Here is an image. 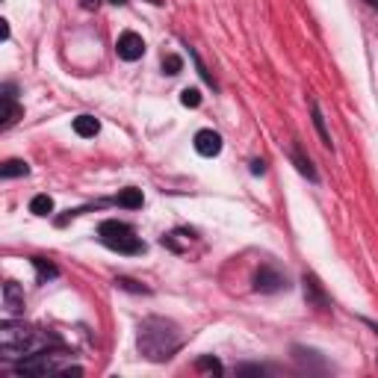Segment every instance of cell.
<instances>
[{
  "label": "cell",
  "mask_w": 378,
  "mask_h": 378,
  "mask_svg": "<svg viewBox=\"0 0 378 378\" xmlns=\"http://www.w3.org/2000/svg\"><path fill=\"white\" fill-rule=\"evenodd\" d=\"M136 346H139V355L154 360V363H163L175 358V352L184 346V337L175 322L169 319H160V316H151L139 325V337H136Z\"/></svg>",
  "instance_id": "6da1fadb"
},
{
  "label": "cell",
  "mask_w": 378,
  "mask_h": 378,
  "mask_svg": "<svg viewBox=\"0 0 378 378\" xmlns=\"http://www.w3.org/2000/svg\"><path fill=\"white\" fill-rule=\"evenodd\" d=\"M45 343H60L53 334H41L36 328H27L21 322L6 319L0 325V352L4 358H24V355H36L41 352Z\"/></svg>",
  "instance_id": "7a4b0ae2"
},
{
  "label": "cell",
  "mask_w": 378,
  "mask_h": 378,
  "mask_svg": "<svg viewBox=\"0 0 378 378\" xmlns=\"http://www.w3.org/2000/svg\"><path fill=\"white\" fill-rule=\"evenodd\" d=\"M97 236H101V243L107 248L119 251V255H139V251H145L142 240L133 234L130 225H124L119 219H107L101 222V228H97Z\"/></svg>",
  "instance_id": "3957f363"
},
{
  "label": "cell",
  "mask_w": 378,
  "mask_h": 378,
  "mask_svg": "<svg viewBox=\"0 0 378 378\" xmlns=\"http://www.w3.org/2000/svg\"><path fill=\"white\" fill-rule=\"evenodd\" d=\"M60 355L48 352V349H41L36 355H27L15 363V375H50V372H65V367L57 360Z\"/></svg>",
  "instance_id": "277c9868"
},
{
  "label": "cell",
  "mask_w": 378,
  "mask_h": 378,
  "mask_svg": "<svg viewBox=\"0 0 378 378\" xmlns=\"http://www.w3.org/2000/svg\"><path fill=\"white\" fill-rule=\"evenodd\" d=\"M116 53L124 60V62H136V60H142V53H145V41L139 33L128 30V33H121L119 41H116Z\"/></svg>",
  "instance_id": "5b68a950"
},
{
  "label": "cell",
  "mask_w": 378,
  "mask_h": 378,
  "mask_svg": "<svg viewBox=\"0 0 378 378\" xmlns=\"http://www.w3.org/2000/svg\"><path fill=\"white\" fill-rule=\"evenodd\" d=\"M284 287H287V278L281 272L269 269V266H263V269L255 275V290H260V292H278Z\"/></svg>",
  "instance_id": "8992f818"
},
{
  "label": "cell",
  "mask_w": 378,
  "mask_h": 378,
  "mask_svg": "<svg viewBox=\"0 0 378 378\" xmlns=\"http://www.w3.org/2000/svg\"><path fill=\"white\" fill-rule=\"evenodd\" d=\"M195 151H198L201 157H216L222 151V136L216 130H198L195 133Z\"/></svg>",
  "instance_id": "52a82bcc"
},
{
  "label": "cell",
  "mask_w": 378,
  "mask_h": 378,
  "mask_svg": "<svg viewBox=\"0 0 378 378\" xmlns=\"http://www.w3.org/2000/svg\"><path fill=\"white\" fill-rule=\"evenodd\" d=\"M4 307H6L9 316L24 313V290L15 281H6L4 284Z\"/></svg>",
  "instance_id": "ba28073f"
},
{
  "label": "cell",
  "mask_w": 378,
  "mask_h": 378,
  "mask_svg": "<svg viewBox=\"0 0 378 378\" xmlns=\"http://www.w3.org/2000/svg\"><path fill=\"white\" fill-rule=\"evenodd\" d=\"M304 299H307V304L319 307V311L328 307V299H325V292H322V284L316 281V275H304Z\"/></svg>",
  "instance_id": "9c48e42d"
},
{
  "label": "cell",
  "mask_w": 378,
  "mask_h": 378,
  "mask_svg": "<svg viewBox=\"0 0 378 378\" xmlns=\"http://www.w3.org/2000/svg\"><path fill=\"white\" fill-rule=\"evenodd\" d=\"M97 130H101L97 119H92V116H77V119H74V133H77V136L92 139V136H97Z\"/></svg>",
  "instance_id": "30bf717a"
},
{
  "label": "cell",
  "mask_w": 378,
  "mask_h": 378,
  "mask_svg": "<svg viewBox=\"0 0 378 378\" xmlns=\"http://www.w3.org/2000/svg\"><path fill=\"white\" fill-rule=\"evenodd\" d=\"M142 189H133V187H128V189H121L119 192V198H116V204L119 207H128V210H139L142 207Z\"/></svg>",
  "instance_id": "8fae6325"
},
{
  "label": "cell",
  "mask_w": 378,
  "mask_h": 378,
  "mask_svg": "<svg viewBox=\"0 0 378 378\" xmlns=\"http://www.w3.org/2000/svg\"><path fill=\"white\" fill-rule=\"evenodd\" d=\"M311 113H313V128H316V133H319V139H322V145L331 148V136H328V130H325V119H322V109H319L316 101H311Z\"/></svg>",
  "instance_id": "7c38bea8"
},
{
  "label": "cell",
  "mask_w": 378,
  "mask_h": 378,
  "mask_svg": "<svg viewBox=\"0 0 378 378\" xmlns=\"http://www.w3.org/2000/svg\"><path fill=\"white\" fill-rule=\"evenodd\" d=\"M27 172H30V166H27L24 160H6L4 166H0V175L4 177H21Z\"/></svg>",
  "instance_id": "4fadbf2b"
},
{
  "label": "cell",
  "mask_w": 378,
  "mask_h": 378,
  "mask_svg": "<svg viewBox=\"0 0 378 378\" xmlns=\"http://www.w3.org/2000/svg\"><path fill=\"white\" fill-rule=\"evenodd\" d=\"M30 213H36V216H50V213H53V198H50V195H36V198L30 201Z\"/></svg>",
  "instance_id": "5bb4252c"
},
{
  "label": "cell",
  "mask_w": 378,
  "mask_h": 378,
  "mask_svg": "<svg viewBox=\"0 0 378 378\" xmlns=\"http://www.w3.org/2000/svg\"><path fill=\"white\" fill-rule=\"evenodd\" d=\"M33 266H36V272H39V281H41V284H45L48 278H57V275H60L57 266L48 263L45 257H33Z\"/></svg>",
  "instance_id": "9a60e30c"
},
{
  "label": "cell",
  "mask_w": 378,
  "mask_h": 378,
  "mask_svg": "<svg viewBox=\"0 0 378 378\" xmlns=\"http://www.w3.org/2000/svg\"><path fill=\"white\" fill-rule=\"evenodd\" d=\"M292 160H296V169H299L304 177L316 180V172H313V166H311V160H307L304 154H302V148H296V151H292Z\"/></svg>",
  "instance_id": "2e32d148"
},
{
  "label": "cell",
  "mask_w": 378,
  "mask_h": 378,
  "mask_svg": "<svg viewBox=\"0 0 378 378\" xmlns=\"http://www.w3.org/2000/svg\"><path fill=\"white\" fill-rule=\"evenodd\" d=\"M4 104H6V113H4V128H12V124L18 121V116H21V107L15 104V97H4Z\"/></svg>",
  "instance_id": "e0dca14e"
},
{
  "label": "cell",
  "mask_w": 378,
  "mask_h": 378,
  "mask_svg": "<svg viewBox=\"0 0 378 378\" xmlns=\"http://www.w3.org/2000/svg\"><path fill=\"white\" fill-rule=\"evenodd\" d=\"M180 68H184V60L180 57H175V53H169V57H163V72L166 74H180Z\"/></svg>",
  "instance_id": "ac0fdd59"
},
{
  "label": "cell",
  "mask_w": 378,
  "mask_h": 378,
  "mask_svg": "<svg viewBox=\"0 0 378 378\" xmlns=\"http://www.w3.org/2000/svg\"><path fill=\"white\" fill-rule=\"evenodd\" d=\"M180 104L195 109V107L201 104V92H198V89H184V92H180Z\"/></svg>",
  "instance_id": "d6986e66"
},
{
  "label": "cell",
  "mask_w": 378,
  "mask_h": 378,
  "mask_svg": "<svg viewBox=\"0 0 378 378\" xmlns=\"http://www.w3.org/2000/svg\"><path fill=\"white\" fill-rule=\"evenodd\" d=\"M195 367H198L201 372H222V363L216 360V358H198V363H195Z\"/></svg>",
  "instance_id": "ffe728a7"
},
{
  "label": "cell",
  "mask_w": 378,
  "mask_h": 378,
  "mask_svg": "<svg viewBox=\"0 0 378 378\" xmlns=\"http://www.w3.org/2000/svg\"><path fill=\"white\" fill-rule=\"evenodd\" d=\"M116 287H121V290H130V292H148L145 287H139L136 281H130V278H119Z\"/></svg>",
  "instance_id": "44dd1931"
},
{
  "label": "cell",
  "mask_w": 378,
  "mask_h": 378,
  "mask_svg": "<svg viewBox=\"0 0 378 378\" xmlns=\"http://www.w3.org/2000/svg\"><path fill=\"white\" fill-rule=\"evenodd\" d=\"M266 172V163L263 160H255V163H251V175H263Z\"/></svg>",
  "instance_id": "7402d4cb"
},
{
  "label": "cell",
  "mask_w": 378,
  "mask_h": 378,
  "mask_svg": "<svg viewBox=\"0 0 378 378\" xmlns=\"http://www.w3.org/2000/svg\"><path fill=\"white\" fill-rule=\"evenodd\" d=\"M80 4H83V9H95L101 0H80Z\"/></svg>",
  "instance_id": "603a6c76"
},
{
  "label": "cell",
  "mask_w": 378,
  "mask_h": 378,
  "mask_svg": "<svg viewBox=\"0 0 378 378\" xmlns=\"http://www.w3.org/2000/svg\"><path fill=\"white\" fill-rule=\"evenodd\" d=\"M367 6H372V9H378V0H363Z\"/></svg>",
  "instance_id": "cb8c5ba5"
},
{
  "label": "cell",
  "mask_w": 378,
  "mask_h": 378,
  "mask_svg": "<svg viewBox=\"0 0 378 378\" xmlns=\"http://www.w3.org/2000/svg\"><path fill=\"white\" fill-rule=\"evenodd\" d=\"M109 4H116V6H124V4H128V0H109Z\"/></svg>",
  "instance_id": "d4e9b609"
},
{
  "label": "cell",
  "mask_w": 378,
  "mask_h": 378,
  "mask_svg": "<svg viewBox=\"0 0 378 378\" xmlns=\"http://www.w3.org/2000/svg\"><path fill=\"white\" fill-rule=\"evenodd\" d=\"M148 4H154V6H160V4H163V0H148Z\"/></svg>",
  "instance_id": "484cf974"
}]
</instances>
